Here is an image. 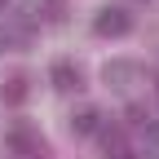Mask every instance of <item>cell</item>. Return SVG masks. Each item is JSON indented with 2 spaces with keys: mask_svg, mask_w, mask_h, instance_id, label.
<instances>
[{
  "mask_svg": "<svg viewBox=\"0 0 159 159\" xmlns=\"http://www.w3.org/2000/svg\"><path fill=\"white\" fill-rule=\"evenodd\" d=\"M22 97H27V80L13 75L9 84H5V102H9V106H22Z\"/></svg>",
  "mask_w": 159,
  "mask_h": 159,
  "instance_id": "cell-5",
  "label": "cell"
},
{
  "mask_svg": "<svg viewBox=\"0 0 159 159\" xmlns=\"http://www.w3.org/2000/svg\"><path fill=\"white\" fill-rule=\"evenodd\" d=\"M146 137H150V146L159 150V124H146Z\"/></svg>",
  "mask_w": 159,
  "mask_h": 159,
  "instance_id": "cell-8",
  "label": "cell"
},
{
  "mask_svg": "<svg viewBox=\"0 0 159 159\" xmlns=\"http://www.w3.org/2000/svg\"><path fill=\"white\" fill-rule=\"evenodd\" d=\"M106 80H111V84H124V80H133V66L128 62H111L106 66Z\"/></svg>",
  "mask_w": 159,
  "mask_h": 159,
  "instance_id": "cell-6",
  "label": "cell"
},
{
  "mask_svg": "<svg viewBox=\"0 0 159 159\" xmlns=\"http://www.w3.org/2000/svg\"><path fill=\"white\" fill-rule=\"evenodd\" d=\"M93 31H97V35H128V31H133V18H128V9L106 5V9H97Z\"/></svg>",
  "mask_w": 159,
  "mask_h": 159,
  "instance_id": "cell-1",
  "label": "cell"
},
{
  "mask_svg": "<svg viewBox=\"0 0 159 159\" xmlns=\"http://www.w3.org/2000/svg\"><path fill=\"white\" fill-rule=\"evenodd\" d=\"M0 49H5V35H0Z\"/></svg>",
  "mask_w": 159,
  "mask_h": 159,
  "instance_id": "cell-10",
  "label": "cell"
},
{
  "mask_svg": "<svg viewBox=\"0 0 159 159\" xmlns=\"http://www.w3.org/2000/svg\"><path fill=\"white\" fill-rule=\"evenodd\" d=\"M97 128H102V115H97L93 106H84V111L71 115V133H75V137H93Z\"/></svg>",
  "mask_w": 159,
  "mask_h": 159,
  "instance_id": "cell-4",
  "label": "cell"
},
{
  "mask_svg": "<svg viewBox=\"0 0 159 159\" xmlns=\"http://www.w3.org/2000/svg\"><path fill=\"white\" fill-rule=\"evenodd\" d=\"M44 18L49 22H62V0H44Z\"/></svg>",
  "mask_w": 159,
  "mask_h": 159,
  "instance_id": "cell-7",
  "label": "cell"
},
{
  "mask_svg": "<svg viewBox=\"0 0 159 159\" xmlns=\"http://www.w3.org/2000/svg\"><path fill=\"white\" fill-rule=\"evenodd\" d=\"M49 80H53V89H62V93H75L80 84H84V80H80V66H75V62H53Z\"/></svg>",
  "mask_w": 159,
  "mask_h": 159,
  "instance_id": "cell-3",
  "label": "cell"
},
{
  "mask_svg": "<svg viewBox=\"0 0 159 159\" xmlns=\"http://www.w3.org/2000/svg\"><path fill=\"white\" fill-rule=\"evenodd\" d=\"M9 150H13V155H22V159L44 155V146H40V133H31L27 124H13V128H9Z\"/></svg>",
  "mask_w": 159,
  "mask_h": 159,
  "instance_id": "cell-2",
  "label": "cell"
},
{
  "mask_svg": "<svg viewBox=\"0 0 159 159\" xmlns=\"http://www.w3.org/2000/svg\"><path fill=\"white\" fill-rule=\"evenodd\" d=\"M155 93H159V80H155Z\"/></svg>",
  "mask_w": 159,
  "mask_h": 159,
  "instance_id": "cell-11",
  "label": "cell"
},
{
  "mask_svg": "<svg viewBox=\"0 0 159 159\" xmlns=\"http://www.w3.org/2000/svg\"><path fill=\"white\" fill-rule=\"evenodd\" d=\"M106 159H142V155H133V150H115V155H106Z\"/></svg>",
  "mask_w": 159,
  "mask_h": 159,
  "instance_id": "cell-9",
  "label": "cell"
},
{
  "mask_svg": "<svg viewBox=\"0 0 159 159\" xmlns=\"http://www.w3.org/2000/svg\"><path fill=\"white\" fill-rule=\"evenodd\" d=\"M0 9H5V0H0Z\"/></svg>",
  "mask_w": 159,
  "mask_h": 159,
  "instance_id": "cell-12",
  "label": "cell"
}]
</instances>
